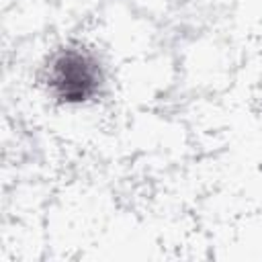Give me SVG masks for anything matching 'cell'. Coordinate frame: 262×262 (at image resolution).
Returning a JSON list of instances; mask_svg holds the SVG:
<instances>
[{
	"mask_svg": "<svg viewBox=\"0 0 262 262\" xmlns=\"http://www.w3.org/2000/svg\"><path fill=\"white\" fill-rule=\"evenodd\" d=\"M102 84L104 74L98 57L82 45L57 49L45 68L47 92L61 104H84L98 96Z\"/></svg>",
	"mask_w": 262,
	"mask_h": 262,
	"instance_id": "6da1fadb",
	"label": "cell"
}]
</instances>
